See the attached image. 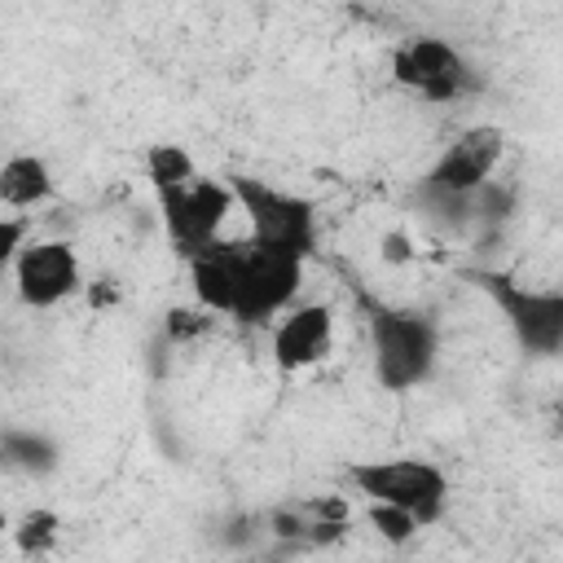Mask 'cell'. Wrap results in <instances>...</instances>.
<instances>
[{
	"label": "cell",
	"mask_w": 563,
	"mask_h": 563,
	"mask_svg": "<svg viewBox=\"0 0 563 563\" xmlns=\"http://www.w3.org/2000/svg\"><path fill=\"white\" fill-rule=\"evenodd\" d=\"M369 347H374V378L387 391H409L431 378L435 356H440V334L427 312L374 308Z\"/></svg>",
	"instance_id": "obj_1"
},
{
	"label": "cell",
	"mask_w": 563,
	"mask_h": 563,
	"mask_svg": "<svg viewBox=\"0 0 563 563\" xmlns=\"http://www.w3.org/2000/svg\"><path fill=\"white\" fill-rule=\"evenodd\" d=\"M233 189V202H242L246 220H251V246H268V251H286V255H299L308 260L312 246H317V211L308 198L290 194V189H277V185H264L255 176H233L229 180Z\"/></svg>",
	"instance_id": "obj_2"
},
{
	"label": "cell",
	"mask_w": 563,
	"mask_h": 563,
	"mask_svg": "<svg viewBox=\"0 0 563 563\" xmlns=\"http://www.w3.org/2000/svg\"><path fill=\"white\" fill-rule=\"evenodd\" d=\"M352 488L365 501H387L409 510L422 528L444 515L449 501V475L435 462L422 457H374V462H352L347 466Z\"/></svg>",
	"instance_id": "obj_3"
},
{
	"label": "cell",
	"mask_w": 563,
	"mask_h": 563,
	"mask_svg": "<svg viewBox=\"0 0 563 563\" xmlns=\"http://www.w3.org/2000/svg\"><path fill=\"white\" fill-rule=\"evenodd\" d=\"M484 290H488V299L501 308V317L510 321V330H515V339H519V347L523 352H532V356H554L559 347H563V295L559 290H528V286H519L515 277H506V273H493V268H479V273H471Z\"/></svg>",
	"instance_id": "obj_4"
},
{
	"label": "cell",
	"mask_w": 563,
	"mask_h": 563,
	"mask_svg": "<svg viewBox=\"0 0 563 563\" xmlns=\"http://www.w3.org/2000/svg\"><path fill=\"white\" fill-rule=\"evenodd\" d=\"M154 194L163 207V229L180 255H194L198 246H207L220 233L224 216L233 211V189L211 176H194L189 185L154 189Z\"/></svg>",
	"instance_id": "obj_5"
},
{
	"label": "cell",
	"mask_w": 563,
	"mask_h": 563,
	"mask_svg": "<svg viewBox=\"0 0 563 563\" xmlns=\"http://www.w3.org/2000/svg\"><path fill=\"white\" fill-rule=\"evenodd\" d=\"M391 79L409 92H418L422 101H457L462 92H471V66L466 57L435 35H413L405 44H396L391 53Z\"/></svg>",
	"instance_id": "obj_6"
},
{
	"label": "cell",
	"mask_w": 563,
	"mask_h": 563,
	"mask_svg": "<svg viewBox=\"0 0 563 563\" xmlns=\"http://www.w3.org/2000/svg\"><path fill=\"white\" fill-rule=\"evenodd\" d=\"M303 282V260L286 255V251H268V246H251L242 255V273H238V295H233V317L238 321H268L273 312H282L295 290Z\"/></svg>",
	"instance_id": "obj_7"
},
{
	"label": "cell",
	"mask_w": 563,
	"mask_h": 563,
	"mask_svg": "<svg viewBox=\"0 0 563 563\" xmlns=\"http://www.w3.org/2000/svg\"><path fill=\"white\" fill-rule=\"evenodd\" d=\"M13 282H18V299L26 308H53L84 286L79 255L62 238L31 242V246L22 242V251L13 255Z\"/></svg>",
	"instance_id": "obj_8"
},
{
	"label": "cell",
	"mask_w": 563,
	"mask_h": 563,
	"mask_svg": "<svg viewBox=\"0 0 563 563\" xmlns=\"http://www.w3.org/2000/svg\"><path fill=\"white\" fill-rule=\"evenodd\" d=\"M501 150H506V136L493 123L466 128L435 158V167L427 172L422 189H431V194H475L484 180H493V167L501 163Z\"/></svg>",
	"instance_id": "obj_9"
},
{
	"label": "cell",
	"mask_w": 563,
	"mask_h": 563,
	"mask_svg": "<svg viewBox=\"0 0 563 563\" xmlns=\"http://www.w3.org/2000/svg\"><path fill=\"white\" fill-rule=\"evenodd\" d=\"M242 255H246V242H220V238H211L207 246L185 255L189 260V282H194V295H198L202 308H211V312H229L233 308Z\"/></svg>",
	"instance_id": "obj_10"
},
{
	"label": "cell",
	"mask_w": 563,
	"mask_h": 563,
	"mask_svg": "<svg viewBox=\"0 0 563 563\" xmlns=\"http://www.w3.org/2000/svg\"><path fill=\"white\" fill-rule=\"evenodd\" d=\"M330 339H334L330 308L325 303H303L277 325L273 361H277V369H303V365H312V361H321L330 352Z\"/></svg>",
	"instance_id": "obj_11"
},
{
	"label": "cell",
	"mask_w": 563,
	"mask_h": 563,
	"mask_svg": "<svg viewBox=\"0 0 563 563\" xmlns=\"http://www.w3.org/2000/svg\"><path fill=\"white\" fill-rule=\"evenodd\" d=\"M53 198V172L40 154H13L0 163V202L4 207H40Z\"/></svg>",
	"instance_id": "obj_12"
},
{
	"label": "cell",
	"mask_w": 563,
	"mask_h": 563,
	"mask_svg": "<svg viewBox=\"0 0 563 563\" xmlns=\"http://www.w3.org/2000/svg\"><path fill=\"white\" fill-rule=\"evenodd\" d=\"M0 466L26 471V475H48L57 466V444L40 431H4L0 435Z\"/></svg>",
	"instance_id": "obj_13"
},
{
	"label": "cell",
	"mask_w": 563,
	"mask_h": 563,
	"mask_svg": "<svg viewBox=\"0 0 563 563\" xmlns=\"http://www.w3.org/2000/svg\"><path fill=\"white\" fill-rule=\"evenodd\" d=\"M145 176H150L154 189H176V185H189V180L198 176V163H194V154H189L185 145H176V141H154V145L145 150Z\"/></svg>",
	"instance_id": "obj_14"
},
{
	"label": "cell",
	"mask_w": 563,
	"mask_h": 563,
	"mask_svg": "<svg viewBox=\"0 0 563 563\" xmlns=\"http://www.w3.org/2000/svg\"><path fill=\"white\" fill-rule=\"evenodd\" d=\"M57 537H62V519L53 515V510H26L18 523H13V545L22 550V554H48L53 545H57Z\"/></svg>",
	"instance_id": "obj_15"
},
{
	"label": "cell",
	"mask_w": 563,
	"mask_h": 563,
	"mask_svg": "<svg viewBox=\"0 0 563 563\" xmlns=\"http://www.w3.org/2000/svg\"><path fill=\"white\" fill-rule=\"evenodd\" d=\"M369 523H374V532H378L387 545H405V541H413L418 528H422L409 510L387 506V501H369Z\"/></svg>",
	"instance_id": "obj_16"
},
{
	"label": "cell",
	"mask_w": 563,
	"mask_h": 563,
	"mask_svg": "<svg viewBox=\"0 0 563 563\" xmlns=\"http://www.w3.org/2000/svg\"><path fill=\"white\" fill-rule=\"evenodd\" d=\"M163 330H167L172 343H189V339H198V334L211 330V308H172L167 321H163Z\"/></svg>",
	"instance_id": "obj_17"
},
{
	"label": "cell",
	"mask_w": 563,
	"mask_h": 563,
	"mask_svg": "<svg viewBox=\"0 0 563 563\" xmlns=\"http://www.w3.org/2000/svg\"><path fill=\"white\" fill-rule=\"evenodd\" d=\"M22 242H26V220L22 216H0V273L13 264Z\"/></svg>",
	"instance_id": "obj_18"
},
{
	"label": "cell",
	"mask_w": 563,
	"mask_h": 563,
	"mask_svg": "<svg viewBox=\"0 0 563 563\" xmlns=\"http://www.w3.org/2000/svg\"><path fill=\"white\" fill-rule=\"evenodd\" d=\"M383 260H387V264H409V260H413L409 238H405V233H396V229H391V233H383Z\"/></svg>",
	"instance_id": "obj_19"
},
{
	"label": "cell",
	"mask_w": 563,
	"mask_h": 563,
	"mask_svg": "<svg viewBox=\"0 0 563 563\" xmlns=\"http://www.w3.org/2000/svg\"><path fill=\"white\" fill-rule=\"evenodd\" d=\"M119 303V286L114 282H88V308H114Z\"/></svg>",
	"instance_id": "obj_20"
},
{
	"label": "cell",
	"mask_w": 563,
	"mask_h": 563,
	"mask_svg": "<svg viewBox=\"0 0 563 563\" xmlns=\"http://www.w3.org/2000/svg\"><path fill=\"white\" fill-rule=\"evenodd\" d=\"M4 528H9V519H4V510H0V532H4Z\"/></svg>",
	"instance_id": "obj_21"
}]
</instances>
